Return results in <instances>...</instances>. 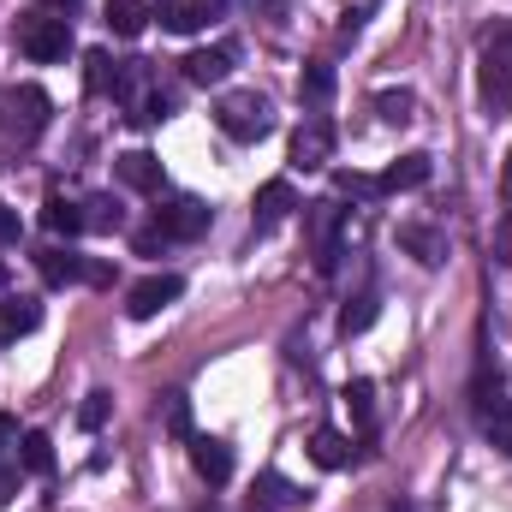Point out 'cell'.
<instances>
[{"mask_svg":"<svg viewBox=\"0 0 512 512\" xmlns=\"http://www.w3.org/2000/svg\"><path fill=\"white\" fill-rule=\"evenodd\" d=\"M18 465H24L30 477H54V441H48L42 429H24V435H18Z\"/></svg>","mask_w":512,"mask_h":512,"instance_id":"obj_24","label":"cell"},{"mask_svg":"<svg viewBox=\"0 0 512 512\" xmlns=\"http://www.w3.org/2000/svg\"><path fill=\"white\" fill-rule=\"evenodd\" d=\"M209 512H215V507H209Z\"/></svg>","mask_w":512,"mask_h":512,"instance_id":"obj_47","label":"cell"},{"mask_svg":"<svg viewBox=\"0 0 512 512\" xmlns=\"http://www.w3.org/2000/svg\"><path fill=\"white\" fill-rule=\"evenodd\" d=\"M143 90H149V60H120V72H114V102H126V108H137L143 102Z\"/></svg>","mask_w":512,"mask_h":512,"instance_id":"obj_25","label":"cell"},{"mask_svg":"<svg viewBox=\"0 0 512 512\" xmlns=\"http://www.w3.org/2000/svg\"><path fill=\"white\" fill-rule=\"evenodd\" d=\"M84 280L90 286H114V262H84Z\"/></svg>","mask_w":512,"mask_h":512,"instance_id":"obj_39","label":"cell"},{"mask_svg":"<svg viewBox=\"0 0 512 512\" xmlns=\"http://www.w3.org/2000/svg\"><path fill=\"white\" fill-rule=\"evenodd\" d=\"M215 126L227 131L233 143H262V137L274 131V108H268V96H256V90H233V96L215 102Z\"/></svg>","mask_w":512,"mask_h":512,"instance_id":"obj_2","label":"cell"},{"mask_svg":"<svg viewBox=\"0 0 512 512\" xmlns=\"http://www.w3.org/2000/svg\"><path fill=\"white\" fill-rule=\"evenodd\" d=\"M334 161V120L328 114H304V126L292 131V167L298 173H316Z\"/></svg>","mask_w":512,"mask_h":512,"instance_id":"obj_8","label":"cell"},{"mask_svg":"<svg viewBox=\"0 0 512 512\" xmlns=\"http://www.w3.org/2000/svg\"><path fill=\"white\" fill-rule=\"evenodd\" d=\"M114 179H120L126 191L161 197V185H167V167H161V155H149V149H126V155H114Z\"/></svg>","mask_w":512,"mask_h":512,"instance_id":"obj_9","label":"cell"},{"mask_svg":"<svg viewBox=\"0 0 512 512\" xmlns=\"http://www.w3.org/2000/svg\"><path fill=\"white\" fill-rule=\"evenodd\" d=\"M334 197H382V179H370L358 167H334Z\"/></svg>","mask_w":512,"mask_h":512,"instance_id":"obj_31","label":"cell"},{"mask_svg":"<svg viewBox=\"0 0 512 512\" xmlns=\"http://www.w3.org/2000/svg\"><path fill=\"white\" fill-rule=\"evenodd\" d=\"M399 251H411L423 268H441V262H447V233H435V227H423V221H405V227H399Z\"/></svg>","mask_w":512,"mask_h":512,"instance_id":"obj_15","label":"cell"},{"mask_svg":"<svg viewBox=\"0 0 512 512\" xmlns=\"http://www.w3.org/2000/svg\"><path fill=\"white\" fill-rule=\"evenodd\" d=\"M489 441H495V447L512 459V399H501V405L489 411Z\"/></svg>","mask_w":512,"mask_h":512,"instance_id":"obj_35","label":"cell"},{"mask_svg":"<svg viewBox=\"0 0 512 512\" xmlns=\"http://www.w3.org/2000/svg\"><path fill=\"white\" fill-rule=\"evenodd\" d=\"M340 233H346V209H340V197H322V203H310V239H316V274H334L340 268Z\"/></svg>","mask_w":512,"mask_h":512,"instance_id":"obj_5","label":"cell"},{"mask_svg":"<svg viewBox=\"0 0 512 512\" xmlns=\"http://www.w3.org/2000/svg\"><path fill=\"white\" fill-rule=\"evenodd\" d=\"M334 90H340V78H334V66L328 60H310L304 72H298V102L316 114V108H328L334 102Z\"/></svg>","mask_w":512,"mask_h":512,"instance_id":"obj_18","label":"cell"},{"mask_svg":"<svg viewBox=\"0 0 512 512\" xmlns=\"http://www.w3.org/2000/svg\"><path fill=\"white\" fill-rule=\"evenodd\" d=\"M304 501V489L292 483V477H280V471H256L251 483V512H292Z\"/></svg>","mask_w":512,"mask_h":512,"instance_id":"obj_12","label":"cell"},{"mask_svg":"<svg viewBox=\"0 0 512 512\" xmlns=\"http://www.w3.org/2000/svg\"><path fill=\"white\" fill-rule=\"evenodd\" d=\"M42 227H48L54 239H78V233H84V203L48 191V203H42Z\"/></svg>","mask_w":512,"mask_h":512,"instance_id":"obj_19","label":"cell"},{"mask_svg":"<svg viewBox=\"0 0 512 512\" xmlns=\"http://www.w3.org/2000/svg\"><path fill=\"white\" fill-rule=\"evenodd\" d=\"M495 262H507L512 268V209L501 215V227H495Z\"/></svg>","mask_w":512,"mask_h":512,"instance_id":"obj_38","label":"cell"},{"mask_svg":"<svg viewBox=\"0 0 512 512\" xmlns=\"http://www.w3.org/2000/svg\"><path fill=\"white\" fill-rule=\"evenodd\" d=\"M12 441H18V417H12V411H0V453H6Z\"/></svg>","mask_w":512,"mask_h":512,"instance_id":"obj_40","label":"cell"},{"mask_svg":"<svg viewBox=\"0 0 512 512\" xmlns=\"http://www.w3.org/2000/svg\"><path fill=\"white\" fill-rule=\"evenodd\" d=\"M411 108H417V96H411V90H382V96H376V114H382L387 126H405V120H411Z\"/></svg>","mask_w":512,"mask_h":512,"instance_id":"obj_32","label":"cell"},{"mask_svg":"<svg viewBox=\"0 0 512 512\" xmlns=\"http://www.w3.org/2000/svg\"><path fill=\"white\" fill-rule=\"evenodd\" d=\"M18 48L36 66H60L72 54V18L66 12H24L18 18Z\"/></svg>","mask_w":512,"mask_h":512,"instance_id":"obj_1","label":"cell"},{"mask_svg":"<svg viewBox=\"0 0 512 512\" xmlns=\"http://www.w3.org/2000/svg\"><path fill=\"white\" fill-rule=\"evenodd\" d=\"M376 316H382V292L376 286H364L346 310H340V334L352 340V334H364V328H376Z\"/></svg>","mask_w":512,"mask_h":512,"instance_id":"obj_23","label":"cell"},{"mask_svg":"<svg viewBox=\"0 0 512 512\" xmlns=\"http://www.w3.org/2000/svg\"><path fill=\"white\" fill-rule=\"evenodd\" d=\"M477 84H483L489 108H512V18L483 36V72H477Z\"/></svg>","mask_w":512,"mask_h":512,"instance_id":"obj_3","label":"cell"},{"mask_svg":"<svg viewBox=\"0 0 512 512\" xmlns=\"http://www.w3.org/2000/svg\"><path fill=\"white\" fill-rule=\"evenodd\" d=\"M209 221H215V209L203 203V197H167L161 209H155V227L167 233V239H203L209 233Z\"/></svg>","mask_w":512,"mask_h":512,"instance_id":"obj_7","label":"cell"},{"mask_svg":"<svg viewBox=\"0 0 512 512\" xmlns=\"http://www.w3.org/2000/svg\"><path fill=\"white\" fill-rule=\"evenodd\" d=\"M429 173H435V161H429L423 149L399 155V161L382 173V197H387V191H423V185H429Z\"/></svg>","mask_w":512,"mask_h":512,"instance_id":"obj_17","label":"cell"},{"mask_svg":"<svg viewBox=\"0 0 512 512\" xmlns=\"http://www.w3.org/2000/svg\"><path fill=\"white\" fill-rule=\"evenodd\" d=\"M298 209V191H292V179H268L262 191H256V233H274L286 215Z\"/></svg>","mask_w":512,"mask_h":512,"instance_id":"obj_14","label":"cell"},{"mask_svg":"<svg viewBox=\"0 0 512 512\" xmlns=\"http://www.w3.org/2000/svg\"><path fill=\"white\" fill-rule=\"evenodd\" d=\"M149 18H155V12H149L143 0H108V30H114L120 42H137V36L149 30Z\"/></svg>","mask_w":512,"mask_h":512,"instance_id":"obj_22","label":"cell"},{"mask_svg":"<svg viewBox=\"0 0 512 512\" xmlns=\"http://www.w3.org/2000/svg\"><path fill=\"white\" fill-rule=\"evenodd\" d=\"M310 459H316L322 471H346V465H352V435H346V429H316V435H310Z\"/></svg>","mask_w":512,"mask_h":512,"instance_id":"obj_21","label":"cell"},{"mask_svg":"<svg viewBox=\"0 0 512 512\" xmlns=\"http://www.w3.org/2000/svg\"><path fill=\"white\" fill-rule=\"evenodd\" d=\"M173 114H179V96H173V90H161V84H149V90H143V102L131 108V120H137V126H161V120H173Z\"/></svg>","mask_w":512,"mask_h":512,"instance_id":"obj_27","label":"cell"},{"mask_svg":"<svg viewBox=\"0 0 512 512\" xmlns=\"http://www.w3.org/2000/svg\"><path fill=\"white\" fill-rule=\"evenodd\" d=\"M114 72H120V60L108 48H84V90L90 96H108L114 90Z\"/></svg>","mask_w":512,"mask_h":512,"instance_id":"obj_26","label":"cell"},{"mask_svg":"<svg viewBox=\"0 0 512 512\" xmlns=\"http://www.w3.org/2000/svg\"><path fill=\"white\" fill-rule=\"evenodd\" d=\"M191 6H197V18H203V24H209V18H221V12H227V0H191Z\"/></svg>","mask_w":512,"mask_h":512,"instance_id":"obj_41","label":"cell"},{"mask_svg":"<svg viewBox=\"0 0 512 512\" xmlns=\"http://www.w3.org/2000/svg\"><path fill=\"white\" fill-rule=\"evenodd\" d=\"M0 292H6V262H0Z\"/></svg>","mask_w":512,"mask_h":512,"instance_id":"obj_46","label":"cell"},{"mask_svg":"<svg viewBox=\"0 0 512 512\" xmlns=\"http://www.w3.org/2000/svg\"><path fill=\"white\" fill-rule=\"evenodd\" d=\"M155 18H161V30H173V36H191V30L203 24L191 0H161V6H155Z\"/></svg>","mask_w":512,"mask_h":512,"instance_id":"obj_30","label":"cell"},{"mask_svg":"<svg viewBox=\"0 0 512 512\" xmlns=\"http://www.w3.org/2000/svg\"><path fill=\"white\" fill-rule=\"evenodd\" d=\"M501 203L512 209V149H507V161H501Z\"/></svg>","mask_w":512,"mask_h":512,"instance_id":"obj_42","label":"cell"},{"mask_svg":"<svg viewBox=\"0 0 512 512\" xmlns=\"http://www.w3.org/2000/svg\"><path fill=\"white\" fill-rule=\"evenodd\" d=\"M161 429H167L173 441H191V435H197V417H191V393H167V399H161Z\"/></svg>","mask_w":512,"mask_h":512,"instance_id":"obj_28","label":"cell"},{"mask_svg":"<svg viewBox=\"0 0 512 512\" xmlns=\"http://www.w3.org/2000/svg\"><path fill=\"white\" fill-rule=\"evenodd\" d=\"M471 405H477V411H495V405H501V376H495L489 364L471 376Z\"/></svg>","mask_w":512,"mask_h":512,"instance_id":"obj_33","label":"cell"},{"mask_svg":"<svg viewBox=\"0 0 512 512\" xmlns=\"http://www.w3.org/2000/svg\"><path fill=\"white\" fill-rule=\"evenodd\" d=\"M120 227H126V203L114 191L84 197V233H120Z\"/></svg>","mask_w":512,"mask_h":512,"instance_id":"obj_20","label":"cell"},{"mask_svg":"<svg viewBox=\"0 0 512 512\" xmlns=\"http://www.w3.org/2000/svg\"><path fill=\"white\" fill-rule=\"evenodd\" d=\"M36 328H42V304L36 298H0V346H12V340H24Z\"/></svg>","mask_w":512,"mask_h":512,"instance_id":"obj_16","label":"cell"},{"mask_svg":"<svg viewBox=\"0 0 512 512\" xmlns=\"http://www.w3.org/2000/svg\"><path fill=\"white\" fill-rule=\"evenodd\" d=\"M387 512H411V507H405V501H393V507H387Z\"/></svg>","mask_w":512,"mask_h":512,"instance_id":"obj_45","label":"cell"},{"mask_svg":"<svg viewBox=\"0 0 512 512\" xmlns=\"http://www.w3.org/2000/svg\"><path fill=\"white\" fill-rule=\"evenodd\" d=\"M185 447H191V471H197L209 489H227V483H233V447H227V441H215V435H191Z\"/></svg>","mask_w":512,"mask_h":512,"instance_id":"obj_10","label":"cell"},{"mask_svg":"<svg viewBox=\"0 0 512 512\" xmlns=\"http://www.w3.org/2000/svg\"><path fill=\"white\" fill-rule=\"evenodd\" d=\"M233 60H239V48H233V42H221V48H191V54L179 60V72H185V84L209 90V84H221V78L233 72Z\"/></svg>","mask_w":512,"mask_h":512,"instance_id":"obj_11","label":"cell"},{"mask_svg":"<svg viewBox=\"0 0 512 512\" xmlns=\"http://www.w3.org/2000/svg\"><path fill=\"white\" fill-rule=\"evenodd\" d=\"M12 489H18V477H12V471H0V507L12 501Z\"/></svg>","mask_w":512,"mask_h":512,"instance_id":"obj_43","label":"cell"},{"mask_svg":"<svg viewBox=\"0 0 512 512\" xmlns=\"http://www.w3.org/2000/svg\"><path fill=\"white\" fill-rule=\"evenodd\" d=\"M36 274H42V286H78L84 280V256L72 251V245H42L36 251Z\"/></svg>","mask_w":512,"mask_h":512,"instance_id":"obj_13","label":"cell"},{"mask_svg":"<svg viewBox=\"0 0 512 512\" xmlns=\"http://www.w3.org/2000/svg\"><path fill=\"white\" fill-rule=\"evenodd\" d=\"M0 108H6V131L12 137H42L48 131V120H54V102H48V90L42 84H12L6 96H0Z\"/></svg>","mask_w":512,"mask_h":512,"instance_id":"obj_4","label":"cell"},{"mask_svg":"<svg viewBox=\"0 0 512 512\" xmlns=\"http://www.w3.org/2000/svg\"><path fill=\"white\" fill-rule=\"evenodd\" d=\"M346 411H352V423L370 435L376 429V382L370 376H358V382H346Z\"/></svg>","mask_w":512,"mask_h":512,"instance_id":"obj_29","label":"cell"},{"mask_svg":"<svg viewBox=\"0 0 512 512\" xmlns=\"http://www.w3.org/2000/svg\"><path fill=\"white\" fill-rule=\"evenodd\" d=\"M179 298H185V280L179 274H143L137 286H126V316L131 322H149V316H161Z\"/></svg>","mask_w":512,"mask_h":512,"instance_id":"obj_6","label":"cell"},{"mask_svg":"<svg viewBox=\"0 0 512 512\" xmlns=\"http://www.w3.org/2000/svg\"><path fill=\"white\" fill-rule=\"evenodd\" d=\"M48 6H54V12H72V6H78V0H48Z\"/></svg>","mask_w":512,"mask_h":512,"instance_id":"obj_44","label":"cell"},{"mask_svg":"<svg viewBox=\"0 0 512 512\" xmlns=\"http://www.w3.org/2000/svg\"><path fill=\"white\" fill-rule=\"evenodd\" d=\"M161 245H173V239H167V233H161L155 221H149V227H143V233L131 239V251H137V256H155V251H161Z\"/></svg>","mask_w":512,"mask_h":512,"instance_id":"obj_36","label":"cell"},{"mask_svg":"<svg viewBox=\"0 0 512 512\" xmlns=\"http://www.w3.org/2000/svg\"><path fill=\"white\" fill-rule=\"evenodd\" d=\"M108 411H114V399H108L102 387H96V393H84V405H78V429H90V435H96V429L108 423Z\"/></svg>","mask_w":512,"mask_h":512,"instance_id":"obj_34","label":"cell"},{"mask_svg":"<svg viewBox=\"0 0 512 512\" xmlns=\"http://www.w3.org/2000/svg\"><path fill=\"white\" fill-rule=\"evenodd\" d=\"M18 239H24V221L12 203H0V245H18Z\"/></svg>","mask_w":512,"mask_h":512,"instance_id":"obj_37","label":"cell"}]
</instances>
